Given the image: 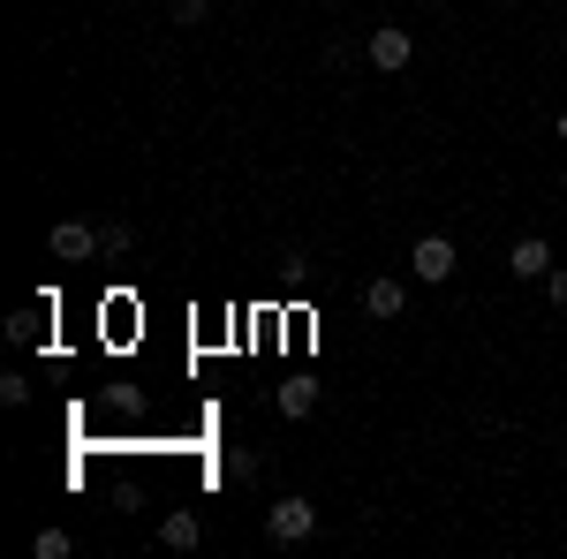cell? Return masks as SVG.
<instances>
[{
	"instance_id": "cell-7",
	"label": "cell",
	"mask_w": 567,
	"mask_h": 559,
	"mask_svg": "<svg viewBox=\"0 0 567 559\" xmlns=\"http://www.w3.org/2000/svg\"><path fill=\"white\" fill-rule=\"evenodd\" d=\"M159 545H167V552H197V545H205V529H197V515H189V507H175V515L159 521Z\"/></svg>"
},
{
	"instance_id": "cell-6",
	"label": "cell",
	"mask_w": 567,
	"mask_h": 559,
	"mask_svg": "<svg viewBox=\"0 0 567 559\" xmlns=\"http://www.w3.org/2000/svg\"><path fill=\"white\" fill-rule=\"evenodd\" d=\"M272 408H280L288 424H303L310 408H318V379H280V386H272Z\"/></svg>"
},
{
	"instance_id": "cell-1",
	"label": "cell",
	"mask_w": 567,
	"mask_h": 559,
	"mask_svg": "<svg viewBox=\"0 0 567 559\" xmlns=\"http://www.w3.org/2000/svg\"><path fill=\"white\" fill-rule=\"evenodd\" d=\"M265 537H272V545H310V537H318V507H310L303 491L272 499V507H265Z\"/></svg>"
},
{
	"instance_id": "cell-11",
	"label": "cell",
	"mask_w": 567,
	"mask_h": 559,
	"mask_svg": "<svg viewBox=\"0 0 567 559\" xmlns=\"http://www.w3.org/2000/svg\"><path fill=\"white\" fill-rule=\"evenodd\" d=\"M31 552H39V559H69V552H76V537H69V529H39Z\"/></svg>"
},
{
	"instance_id": "cell-14",
	"label": "cell",
	"mask_w": 567,
	"mask_h": 559,
	"mask_svg": "<svg viewBox=\"0 0 567 559\" xmlns=\"http://www.w3.org/2000/svg\"><path fill=\"white\" fill-rule=\"evenodd\" d=\"M545 296H553V302L567 310V265H553V272H545Z\"/></svg>"
},
{
	"instance_id": "cell-16",
	"label": "cell",
	"mask_w": 567,
	"mask_h": 559,
	"mask_svg": "<svg viewBox=\"0 0 567 559\" xmlns=\"http://www.w3.org/2000/svg\"><path fill=\"white\" fill-rule=\"evenodd\" d=\"M432 8H439V0H432Z\"/></svg>"
},
{
	"instance_id": "cell-10",
	"label": "cell",
	"mask_w": 567,
	"mask_h": 559,
	"mask_svg": "<svg viewBox=\"0 0 567 559\" xmlns=\"http://www.w3.org/2000/svg\"><path fill=\"white\" fill-rule=\"evenodd\" d=\"M99 258H130V219H106L99 227Z\"/></svg>"
},
{
	"instance_id": "cell-2",
	"label": "cell",
	"mask_w": 567,
	"mask_h": 559,
	"mask_svg": "<svg viewBox=\"0 0 567 559\" xmlns=\"http://www.w3.org/2000/svg\"><path fill=\"white\" fill-rule=\"evenodd\" d=\"M45 250H53V265H91L99 258V227H91V219H61V227L45 235Z\"/></svg>"
},
{
	"instance_id": "cell-8",
	"label": "cell",
	"mask_w": 567,
	"mask_h": 559,
	"mask_svg": "<svg viewBox=\"0 0 567 559\" xmlns=\"http://www.w3.org/2000/svg\"><path fill=\"white\" fill-rule=\"evenodd\" d=\"M363 310H371V318H401V310H409V288H401V280H371V288H363Z\"/></svg>"
},
{
	"instance_id": "cell-15",
	"label": "cell",
	"mask_w": 567,
	"mask_h": 559,
	"mask_svg": "<svg viewBox=\"0 0 567 559\" xmlns=\"http://www.w3.org/2000/svg\"><path fill=\"white\" fill-rule=\"evenodd\" d=\"M560 144H567V114H560Z\"/></svg>"
},
{
	"instance_id": "cell-4",
	"label": "cell",
	"mask_w": 567,
	"mask_h": 559,
	"mask_svg": "<svg viewBox=\"0 0 567 559\" xmlns=\"http://www.w3.org/2000/svg\"><path fill=\"white\" fill-rule=\"evenodd\" d=\"M454 242H446V235H424V242H416V250H409V272H416V280H424V288H446V280H454Z\"/></svg>"
},
{
	"instance_id": "cell-12",
	"label": "cell",
	"mask_w": 567,
	"mask_h": 559,
	"mask_svg": "<svg viewBox=\"0 0 567 559\" xmlns=\"http://www.w3.org/2000/svg\"><path fill=\"white\" fill-rule=\"evenodd\" d=\"M0 401H8V408H31V379H23V371H8V379H0Z\"/></svg>"
},
{
	"instance_id": "cell-9",
	"label": "cell",
	"mask_w": 567,
	"mask_h": 559,
	"mask_svg": "<svg viewBox=\"0 0 567 559\" xmlns=\"http://www.w3.org/2000/svg\"><path fill=\"white\" fill-rule=\"evenodd\" d=\"M45 318H53V302H31V310H16V318H8V341L16 348H39V325Z\"/></svg>"
},
{
	"instance_id": "cell-5",
	"label": "cell",
	"mask_w": 567,
	"mask_h": 559,
	"mask_svg": "<svg viewBox=\"0 0 567 559\" xmlns=\"http://www.w3.org/2000/svg\"><path fill=\"white\" fill-rule=\"evenodd\" d=\"M507 272H515V280H545V272H553V242H545V235H523V242L507 250Z\"/></svg>"
},
{
	"instance_id": "cell-13",
	"label": "cell",
	"mask_w": 567,
	"mask_h": 559,
	"mask_svg": "<svg viewBox=\"0 0 567 559\" xmlns=\"http://www.w3.org/2000/svg\"><path fill=\"white\" fill-rule=\"evenodd\" d=\"M213 15V0H175V23H205Z\"/></svg>"
},
{
	"instance_id": "cell-3",
	"label": "cell",
	"mask_w": 567,
	"mask_h": 559,
	"mask_svg": "<svg viewBox=\"0 0 567 559\" xmlns=\"http://www.w3.org/2000/svg\"><path fill=\"white\" fill-rule=\"evenodd\" d=\"M409 61H416V39H409V23H379V31H371V69H379V76H401Z\"/></svg>"
}]
</instances>
